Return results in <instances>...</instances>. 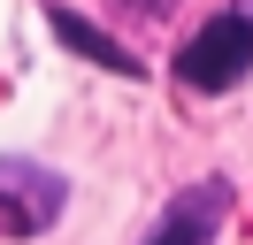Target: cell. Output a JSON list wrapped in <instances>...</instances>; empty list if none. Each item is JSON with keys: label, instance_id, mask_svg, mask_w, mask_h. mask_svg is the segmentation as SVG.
<instances>
[{"label": "cell", "instance_id": "obj_3", "mask_svg": "<svg viewBox=\"0 0 253 245\" xmlns=\"http://www.w3.org/2000/svg\"><path fill=\"white\" fill-rule=\"evenodd\" d=\"M123 8H138V15H169L176 0H123Z\"/></svg>", "mask_w": 253, "mask_h": 245}, {"label": "cell", "instance_id": "obj_2", "mask_svg": "<svg viewBox=\"0 0 253 245\" xmlns=\"http://www.w3.org/2000/svg\"><path fill=\"white\" fill-rule=\"evenodd\" d=\"M46 23H54V39H62V46H77L84 61H100V69H115V77H138V61H130V54H123V46H115L100 23H84L77 8H46Z\"/></svg>", "mask_w": 253, "mask_h": 245}, {"label": "cell", "instance_id": "obj_1", "mask_svg": "<svg viewBox=\"0 0 253 245\" xmlns=\"http://www.w3.org/2000/svg\"><path fill=\"white\" fill-rule=\"evenodd\" d=\"M246 69H253V23H246V15H215V23H200V31L184 39V54H176V77H184L192 92H230Z\"/></svg>", "mask_w": 253, "mask_h": 245}, {"label": "cell", "instance_id": "obj_4", "mask_svg": "<svg viewBox=\"0 0 253 245\" xmlns=\"http://www.w3.org/2000/svg\"><path fill=\"white\" fill-rule=\"evenodd\" d=\"M238 15H246V23H253V0H246V8H238Z\"/></svg>", "mask_w": 253, "mask_h": 245}, {"label": "cell", "instance_id": "obj_5", "mask_svg": "<svg viewBox=\"0 0 253 245\" xmlns=\"http://www.w3.org/2000/svg\"><path fill=\"white\" fill-rule=\"evenodd\" d=\"M154 245H169V238H154Z\"/></svg>", "mask_w": 253, "mask_h": 245}]
</instances>
